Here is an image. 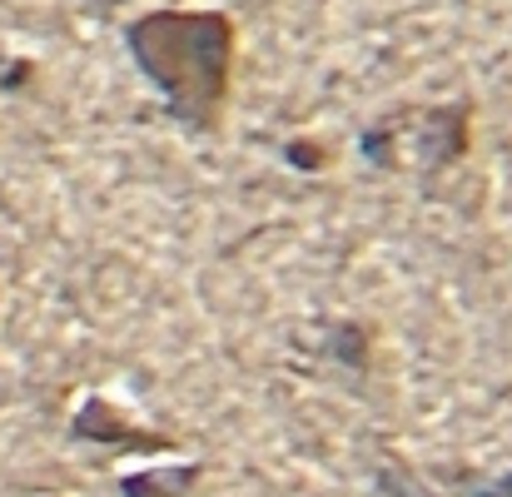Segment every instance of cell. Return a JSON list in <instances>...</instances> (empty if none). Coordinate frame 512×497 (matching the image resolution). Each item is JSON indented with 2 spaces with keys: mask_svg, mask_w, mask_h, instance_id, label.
I'll return each instance as SVG.
<instances>
[{
  "mask_svg": "<svg viewBox=\"0 0 512 497\" xmlns=\"http://www.w3.org/2000/svg\"><path fill=\"white\" fill-rule=\"evenodd\" d=\"M408 120H413V130H398L393 120H378L363 135V155L383 169H448L468 155V105H428V110H408Z\"/></svg>",
  "mask_w": 512,
  "mask_h": 497,
  "instance_id": "7a4b0ae2",
  "label": "cell"
},
{
  "mask_svg": "<svg viewBox=\"0 0 512 497\" xmlns=\"http://www.w3.org/2000/svg\"><path fill=\"white\" fill-rule=\"evenodd\" d=\"M289 160H294V165H324L319 145H289Z\"/></svg>",
  "mask_w": 512,
  "mask_h": 497,
  "instance_id": "5b68a950",
  "label": "cell"
},
{
  "mask_svg": "<svg viewBox=\"0 0 512 497\" xmlns=\"http://www.w3.org/2000/svg\"><path fill=\"white\" fill-rule=\"evenodd\" d=\"M194 478H199V463H184V468H145V473L125 478L120 493L125 497H184Z\"/></svg>",
  "mask_w": 512,
  "mask_h": 497,
  "instance_id": "277c9868",
  "label": "cell"
},
{
  "mask_svg": "<svg viewBox=\"0 0 512 497\" xmlns=\"http://www.w3.org/2000/svg\"><path fill=\"white\" fill-rule=\"evenodd\" d=\"M498 497H512V478H503V488H498Z\"/></svg>",
  "mask_w": 512,
  "mask_h": 497,
  "instance_id": "8992f818",
  "label": "cell"
},
{
  "mask_svg": "<svg viewBox=\"0 0 512 497\" xmlns=\"http://www.w3.org/2000/svg\"><path fill=\"white\" fill-rule=\"evenodd\" d=\"M75 438H95V443H125V448H165V438H150V433H135L120 423V413L100 398H90L80 413H75Z\"/></svg>",
  "mask_w": 512,
  "mask_h": 497,
  "instance_id": "3957f363",
  "label": "cell"
},
{
  "mask_svg": "<svg viewBox=\"0 0 512 497\" xmlns=\"http://www.w3.org/2000/svg\"><path fill=\"white\" fill-rule=\"evenodd\" d=\"M130 60L179 125L214 135L234 85L239 30L224 10H145L125 25Z\"/></svg>",
  "mask_w": 512,
  "mask_h": 497,
  "instance_id": "6da1fadb",
  "label": "cell"
}]
</instances>
